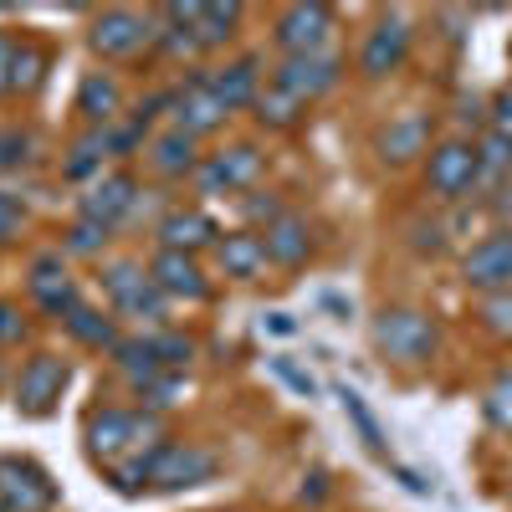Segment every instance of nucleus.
I'll return each instance as SVG.
<instances>
[{"label": "nucleus", "instance_id": "obj_1", "mask_svg": "<svg viewBox=\"0 0 512 512\" xmlns=\"http://www.w3.org/2000/svg\"><path fill=\"white\" fill-rule=\"evenodd\" d=\"M216 477V456L200 451V446H154L144 456V482L159 492H175V487H200Z\"/></svg>", "mask_w": 512, "mask_h": 512}, {"label": "nucleus", "instance_id": "obj_2", "mask_svg": "<svg viewBox=\"0 0 512 512\" xmlns=\"http://www.w3.org/2000/svg\"><path fill=\"white\" fill-rule=\"evenodd\" d=\"M374 344L379 354H390L400 364H420L425 354L436 349V328L425 313H410V308H395V313H384L374 323Z\"/></svg>", "mask_w": 512, "mask_h": 512}, {"label": "nucleus", "instance_id": "obj_3", "mask_svg": "<svg viewBox=\"0 0 512 512\" xmlns=\"http://www.w3.org/2000/svg\"><path fill=\"white\" fill-rule=\"evenodd\" d=\"M477 180H482V164H477V149L472 144H456L451 139V144H441L431 154V190L441 200H461Z\"/></svg>", "mask_w": 512, "mask_h": 512}, {"label": "nucleus", "instance_id": "obj_4", "mask_svg": "<svg viewBox=\"0 0 512 512\" xmlns=\"http://www.w3.org/2000/svg\"><path fill=\"white\" fill-rule=\"evenodd\" d=\"M461 277L482 292H512V231L472 246V256L461 262Z\"/></svg>", "mask_w": 512, "mask_h": 512}, {"label": "nucleus", "instance_id": "obj_5", "mask_svg": "<svg viewBox=\"0 0 512 512\" xmlns=\"http://www.w3.org/2000/svg\"><path fill=\"white\" fill-rule=\"evenodd\" d=\"M338 82V57L333 52H303V57H287L282 72H277V88L292 93L297 103L303 98H318Z\"/></svg>", "mask_w": 512, "mask_h": 512}, {"label": "nucleus", "instance_id": "obj_6", "mask_svg": "<svg viewBox=\"0 0 512 512\" xmlns=\"http://www.w3.org/2000/svg\"><path fill=\"white\" fill-rule=\"evenodd\" d=\"M62 384H67V364H62V359H52V354H41V359H31V364L21 369L16 405H21L26 415H47V410H52V400L62 395Z\"/></svg>", "mask_w": 512, "mask_h": 512}, {"label": "nucleus", "instance_id": "obj_7", "mask_svg": "<svg viewBox=\"0 0 512 512\" xmlns=\"http://www.w3.org/2000/svg\"><path fill=\"white\" fill-rule=\"evenodd\" d=\"M405 52H410V21L405 16H384L369 31V41H364L359 67H364V77H384V72H395L405 62Z\"/></svg>", "mask_w": 512, "mask_h": 512}, {"label": "nucleus", "instance_id": "obj_8", "mask_svg": "<svg viewBox=\"0 0 512 512\" xmlns=\"http://www.w3.org/2000/svg\"><path fill=\"white\" fill-rule=\"evenodd\" d=\"M333 16L328 6H292L277 21V41L287 47V57H303V52H323V36H328Z\"/></svg>", "mask_w": 512, "mask_h": 512}, {"label": "nucleus", "instance_id": "obj_9", "mask_svg": "<svg viewBox=\"0 0 512 512\" xmlns=\"http://www.w3.org/2000/svg\"><path fill=\"white\" fill-rule=\"evenodd\" d=\"M256 169H262V154H256L251 144H236L226 154H216L205 169H200V190L205 195H221V190H241L256 180Z\"/></svg>", "mask_w": 512, "mask_h": 512}, {"label": "nucleus", "instance_id": "obj_10", "mask_svg": "<svg viewBox=\"0 0 512 512\" xmlns=\"http://www.w3.org/2000/svg\"><path fill=\"white\" fill-rule=\"evenodd\" d=\"M154 436V420L144 415H128V410H103L93 420V451L98 456H118V451H134L139 441Z\"/></svg>", "mask_w": 512, "mask_h": 512}, {"label": "nucleus", "instance_id": "obj_11", "mask_svg": "<svg viewBox=\"0 0 512 512\" xmlns=\"http://www.w3.org/2000/svg\"><path fill=\"white\" fill-rule=\"evenodd\" d=\"M144 41H149V21L134 16V11H108V16H98V26H93V47H98L103 57H134Z\"/></svg>", "mask_w": 512, "mask_h": 512}, {"label": "nucleus", "instance_id": "obj_12", "mask_svg": "<svg viewBox=\"0 0 512 512\" xmlns=\"http://www.w3.org/2000/svg\"><path fill=\"white\" fill-rule=\"evenodd\" d=\"M175 108H180V134H205V128H216L221 118H226V108H221V98H216V88H210V77H195L190 88L175 98Z\"/></svg>", "mask_w": 512, "mask_h": 512}, {"label": "nucleus", "instance_id": "obj_13", "mask_svg": "<svg viewBox=\"0 0 512 512\" xmlns=\"http://www.w3.org/2000/svg\"><path fill=\"white\" fill-rule=\"evenodd\" d=\"M128 210H134V180L128 175H108L82 195V216L98 221V226H113L118 216H128Z\"/></svg>", "mask_w": 512, "mask_h": 512}, {"label": "nucleus", "instance_id": "obj_14", "mask_svg": "<svg viewBox=\"0 0 512 512\" xmlns=\"http://www.w3.org/2000/svg\"><path fill=\"white\" fill-rule=\"evenodd\" d=\"M154 282L159 292H175V297H205V277L190 251H164L154 262Z\"/></svg>", "mask_w": 512, "mask_h": 512}, {"label": "nucleus", "instance_id": "obj_15", "mask_svg": "<svg viewBox=\"0 0 512 512\" xmlns=\"http://www.w3.org/2000/svg\"><path fill=\"white\" fill-rule=\"evenodd\" d=\"M262 241H267V256H272V262H282V267H297V262H303V256L313 251L308 221H297V216H277L272 231H267Z\"/></svg>", "mask_w": 512, "mask_h": 512}, {"label": "nucleus", "instance_id": "obj_16", "mask_svg": "<svg viewBox=\"0 0 512 512\" xmlns=\"http://www.w3.org/2000/svg\"><path fill=\"white\" fill-rule=\"evenodd\" d=\"M31 292L41 297V308H52V313H72V308H77V292H72V282H67V272H62L57 256H41V262H36Z\"/></svg>", "mask_w": 512, "mask_h": 512}, {"label": "nucleus", "instance_id": "obj_17", "mask_svg": "<svg viewBox=\"0 0 512 512\" xmlns=\"http://www.w3.org/2000/svg\"><path fill=\"white\" fill-rule=\"evenodd\" d=\"M210 88H216V98H221L226 113L246 108V103L256 98V62H231V67H221L216 77H210Z\"/></svg>", "mask_w": 512, "mask_h": 512}, {"label": "nucleus", "instance_id": "obj_18", "mask_svg": "<svg viewBox=\"0 0 512 512\" xmlns=\"http://www.w3.org/2000/svg\"><path fill=\"white\" fill-rule=\"evenodd\" d=\"M221 262H226L231 277H256L262 262H267V241L251 236V231H236V236L221 241Z\"/></svg>", "mask_w": 512, "mask_h": 512}, {"label": "nucleus", "instance_id": "obj_19", "mask_svg": "<svg viewBox=\"0 0 512 512\" xmlns=\"http://www.w3.org/2000/svg\"><path fill=\"white\" fill-rule=\"evenodd\" d=\"M118 82L113 77H103V72H88V77H82V93H77V108L82 113H88L93 123H108L113 113H118Z\"/></svg>", "mask_w": 512, "mask_h": 512}, {"label": "nucleus", "instance_id": "obj_20", "mask_svg": "<svg viewBox=\"0 0 512 512\" xmlns=\"http://www.w3.org/2000/svg\"><path fill=\"white\" fill-rule=\"evenodd\" d=\"M21 482H36V472H31V466H16V461H6V466H0V492L11 497L6 507H21V512H31V507H41V502H52V487H21Z\"/></svg>", "mask_w": 512, "mask_h": 512}, {"label": "nucleus", "instance_id": "obj_21", "mask_svg": "<svg viewBox=\"0 0 512 512\" xmlns=\"http://www.w3.org/2000/svg\"><path fill=\"white\" fill-rule=\"evenodd\" d=\"M159 236H164L169 251H190V246H200V241L216 236V226H210L200 210H180V216H169V221L159 226Z\"/></svg>", "mask_w": 512, "mask_h": 512}, {"label": "nucleus", "instance_id": "obj_22", "mask_svg": "<svg viewBox=\"0 0 512 512\" xmlns=\"http://www.w3.org/2000/svg\"><path fill=\"white\" fill-rule=\"evenodd\" d=\"M236 21H241L236 6H190V31H195V41H205V47L226 41Z\"/></svg>", "mask_w": 512, "mask_h": 512}, {"label": "nucleus", "instance_id": "obj_23", "mask_svg": "<svg viewBox=\"0 0 512 512\" xmlns=\"http://www.w3.org/2000/svg\"><path fill=\"white\" fill-rule=\"evenodd\" d=\"M425 118H400V123H390V134H384V159H395V164H405V159H415L420 149H425Z\"/></svg>", "mask_w": 512, "mask_h": 512}, {"label": "nucleus", "instance_id": "obj_24", "mask_svg": "<svg viewBox=\"0 0 512 512\" xmlns=\"http://www.w3.org/2000/svg\"><path fill=\"white\" fill-rule=\"evenodd\" d=\"M154 164L164 169V175H185V169H195V139L190 134H164L159 144H154Z\"/></svg>", "mask_w": 512, "mask_h": 512}, {"label": "nucleus", "instance_id": "obj_25", "mask_svg": "<svg viewBox=\"0 0 512 512\" xmlns=\"http://www.w3.org/2000/svg\"><path fill=\"white\" fill-rule=\"evenodd\" d=\"M118 308L128 313V318H159L164 313V297H159V282H134V287H128L123 297H118Z\"/></svg>", "mask_w": 512, "mask_h": 512}, {"label": "nucleus", "instance_id": "obj_26", "mask_svg": "<svg viewBox=\"0 0 512 512\" xmlns=\"http://www.w3.org/2000/svg\"><path fill=\"white\" fill-rule=\"evenodd\" d=\"M338 400H344V415H349V420L359 425L364 446H369V451H384V431H379V420L369 415V405H364V400H359V395L349 390V384H344V390H338Z\"/></svg>", "mask_w": 512, "mask_h": 512}, {"label": "nucleus", "instance_id": "obj_27", "mask_svg": "<svg viewBox=\"0 0 512 512\" xmlns=\"http://www.w3.org/2000/svg\"><path fill=\"white\" fill-rule=\"evenodd\" d=\"M487 425L492 431H512V369L497 374V384L487 390Z\"/></svg>", "mask_w": 512, "mask_h": 512}, {"label": "nucleus", "instance_id": "obj_28", "mask_svg": "<svg viewBox=\"0 0 512 512\" xmlns=\"http://www.w3.org/2000/svg\"><path fill=\"white\" fill-rule=\"evenodd\" d=\"M67 328L82 338V344H113V328H108V318H98L93 308H72V313H67Z\"/></svg>", "mask_w": 512, "mask_h": 512}, {"label": "nucleus", "instance_id": "obj_29", "mask_svg": "<svg viewBox=\"0 0 512 512\" xmlns=\"http://www.w3.org/2000/svg\"><path fill=\"white\" fill-rule=\"evenodd\" d=\"M41 67H47V57H41L36 47H16V62H11V88H36V82H41Z\"/></svg>", "mask_w": 512, "mask_h": 512}, {"label": "nucleus", "instance_id": "obj_30", "mask_svg": "<svg viewBox=\"0 0 512 512\" xmlns=\"http://www.w3.org/2000/svg\"><path fill=\"white\" fill-rule=\"evenodd\" d=\"M256 108H262V118H267V123H292L303 103H297L292 93H282V88H272V93L256 98Z\"/></svg>", "mask_w": 512, "mask_h": 512}, {"label": "nucleus", "instance_id": "obj_31", "mask_svg": "<svg viewBox=\"0 0 512 512\" xmlns=\"http://www.w3.org/2000/svg\"><path fill=\"white\" fill-rule=\"evenodd\" d=\"M477 164H482V175H497V169L512 164V139L507 134H492L482 149H477Z\"/></svg>", "mask_w": 512, "mask_h": 512}, {"label": "nucleus", "instance_id": "obj_32", "mask_svg": "<svg viewBox=\"0 0 512 512\" xmlns=\"http://www.w3.org/2000/svg\"><path fill=\"white\" fill-rule=\"evenodd\" d=\"M482 318H487V328L492 333H512V292H492L487 303H482Z\"/></svg>", "mask_w": 512, "mask_h": 512}, {"label": "nucleus", "instance_id": "obj_33", "mask_svg": "<svg viewBox=\"0 0 512 512\" xmlns=\"http://www.w3.org/2000/svg\"><path fill=\"white\" fill-rule=\"evenodd\" d=\"M272 374L287 384V390H297V395H313V390H318V379H313L308 369H297L292 359H272Z\"/></svg>", "mask_w": 512, "mask_h": 512}, {"label": "nucleus", "instance_id": "obj_34", "mask_svg": "<svg viewBox=\"0 0 512 512\" xmlns=\"http://www.w3.org/2000/svg\"><path fill=\"white\" fill-rule=\"evenodd\" d=\"M26 149H31V139L21 128H0V169H16L26 159Z\"/></svg>", "mask_w": 512, "mask_h": 512}, {"label": "nucleus", "instance_id": "obj_35", "mask_svg": "<svg viewBox=\"0 0 512 512\" xmlns=\"http://www.w3.org/2000/svg\"><path fill=\"white\" fill-rule=\"evenodd\" d=\"M103 241H108V226H98V221H88V216H82V221L72 226V236H67L72 251H98Z\"/></svg>", "mask_w": 512, "mask_h": 512}, {"label": "nucleus", "instance_id": "obj_36", "mask_svg": "<svg viewBox=\"0 0 512 512\" xmlns=\"http://www.w3.org/2000/svg\"><path fill=\"white\" fill-rule=\"evenodd\" d=\"M103 282H108L113 303H118V297H123L128 287H134V282H144V272H139V267H128V262H118V267H108V277H103Z\"/></svg>", "mask_w": 512, "mask_h": 512}, {"label": "nucleus", "instance_id": "obj_37", "mask_svg": "<svg viewBox=\"0 0 512 512\" xmlns=\"http://www.w3.org/2000/svg\"><path fill=\"white\" fill-rule=\"evenodd\" d=\"M154 354H159V364H180V359H190V338H154Z\"/></svg>", "mask_w": 512, "mask_h": 512}, {"label": "nucleus", "instance_id": "obj_38", "mask_svg": "<svg viewBox=\"0 0 512 512\" xmlns=\"http://www.w3.org/2000/svg\"><path fill=\"white\" fill-rule=\"evenodd\" d=\"M16 226H21V205H16L6 190H0V241H11Z\"/></svg>", "mask_w": 512, "mask_h": 512}, {"label": "nucleus", "instance_id": "obj_39", "mask_svg": "<svg viewBox=\"0 0 512 512\" xmlns=\"http://www.w3.org/2000/svg\"><path fill=\"white\" fill-rule=\"evenodd\" d=\"M492 108H497V113H492V128H497V134H507V139H512V88H502Z\"/></svg>", "mask_w": 512, "mask_h": 512}, {"label": "nucleus", "instance_id": "obj_40", "mask_svg": "<svg viewBox=\"0 0 512 512\" xmlns=\"http://www.w3.org/2000/svg\"><path fill=\"white\" fill-rule=\"evenodd\" d=\"M21 313L16 308H6V303H0V344H16V338H21Z\"/></svg>", "mask_w": 512, "mask_h": 512}, {"label": "nucleus", "instance_id": "obj_41", "mask_svg": "<svg viewBox=\"0 0 512 512\" xmlns=\"http://www.w3.org/2000/svg\"><path fill=\"white\" fill-rule=\"evenodd\" d=\"M395 477L405 482V492H415V497H431V477H420V472H410V466H395Z\"/></svg>", "mask_w": 512, "mask_h": 512}, {"label": "nucleus", "instance_id": "obj_42", "mask_svg": "<svg viewBox=\"0 0 512 512\" xmlns=\"http://www.w3.org/2000/svg\"><path fill=\"white\" fill-rule=\"evenodd\" d=\"M11 62H16V47L0 36V88H11Z\"/></svg>", "mask_w": 512, "mask_h": 512}, {"label": "nucleus", "instance_id": "obj_43", "mask_svg": "<svg viewBox=\"0 0 512 512\" xmlns=\"http://www.w3.org/2000/svg\"><path fill=\"white\" fill-rule=\"evenodd\" d=\"M267 328H272V333H297V323H292L287 313H272V318H267Z\"/></svg>", "mask_w": 512, "mask_h": 512}, {"label": "nucleus", "instance_id": "obj_44", "mask_svg": "<svg viewBox=\"0 0 512 512\" xmlns=\"http://www.w3.org/2000/svg\"><path fill=\"white\" fill-rule=\"evenodd\" d=\"M0 512H11V507H6V502H0Z\"/></svg>", "mask_w": 512, "mask_h": 512}]
</instances>
